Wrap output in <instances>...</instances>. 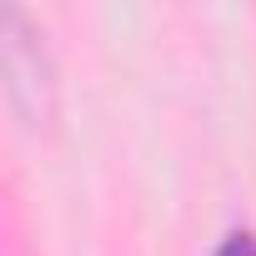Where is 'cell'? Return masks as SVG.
Wrapping results in <instances>:
<instances>
[{"mask_svg":"<svg viewBox=\"0 0 256 256\" xmlns=\"http://www.w3.org/2000/svg\"><path fill=\"white\" fill-rule=\"evenodd\" d=\"M216 256H256V236H251V231H231V236L216 246Z\"/></svg>","mask_w":256,"mask_h":256,"instance_id":"obj_1","label":"cell"}]
</instances>
